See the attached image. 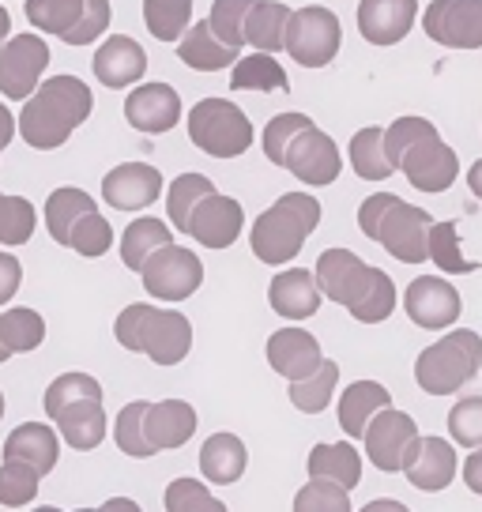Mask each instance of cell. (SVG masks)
Wrapping results in <instances>:
<instances>
[{"instance_id": "836d02e7", "label": "cell", "mask_w": 482, "mask_h": 512, "mask_svg": "<svg viewBox=\"0 0 482 512\" xmlns=\"http://www.w3.org/2000/svg\"><path fill=\"white\" fill-rule=\"evenodd\" d=\"M174 241V234H170V226L162 223V219H155V215H140L136 223L125 226V234H121V260H125V268L129 272H140L144 268V260L155 249H162V245H170Z\"/></svg>"}, {"instance_id": "277c9868", "label": "cell", "mask_w": 482, "mask_h": 512, "mask_svg": "<svg viewBox=\"0 0 482 512\" xmlns=\"http://www.w3.org/2000/svg\"><path fill=\"white\" fill-rule=\"evenodd\" d=\"M482 369V336L471 328H456L418 354L415 381L426 396L464 392Z\"/></svg>"}, {"instance_id": "f546056e", "label": "cell", "mask_w": 482, "mask_h": 512, "mask_svg": "<svg viewBox=\"0 0 482 512\" xmlns=\"http://www.w3.org/2000/svg\"><path fill=\"white\" fill-rule=\"evenodd\" d=\"M306 471L309 479H332L343 490H354L362 482V452L351 445V437H343L336 445H313Z\"/></svg>"}, {"instance_id": "30bf717a", "label": "cell", "mask_w": 482, "mask_h": 512, "mask_svg": "<svg viewBox=\"0 0 482 512\" xmlns=\"http://www.w3.org/2000/svg\"><path fill=\"white\" fill-rule=\"evenodd\" d=\"M430 223L434 215L426 208H415V204H403L396 200L392 208L385 211V219L377 226V238L385 245V253L400 264H426L430 260V249H426V234H430Z\"/></svg>"}, {"instance_id": "6f0895ef", "label": "cell", "mask_w": 482, "mask_h": 512, "mask_svg": "<svg viewBox=\"0 0 482 512\" xmlns=\"http://www.w3.org/2000/svg\"><path fill=\"white\" fill-rule=\"evenodd\" d=\"M19 287H23V264L8 249H0V305L12 302Z\"/></svg>"}, {"instance_id": "44dd1931", "label": "cell", "mask_w": 482, "mask_h": 512, "mask_svg": "<svg viewBox=\"0 0 482 512\" xmlns=\"http://www.w3.org/2000/svg\"><path fill=\"white\" fill-rule=\"evenodd\" d=\"M418 19V0H358V31L370 46H396Z\"/></svg>"}, {"instance_id": "ba28073f", "label": "cell", "mask_w": 482, "mask_h": 512, "mask_svg": "<svg viewBox=\"0 0 482 512\" xmlns=\"http://www.w3.org/2000/svg\"><path fill=\"white\" fill-rule=\"evenodd\" d=\"M49 64V46L42 34H8L0 42V95L23 102L34 95Z\"/></svg>"}, {"instance_id": "db71d44e", "label": "cell", "mask_w": 482, "mask_h": 512, "mask_svg": "<svg viewBox=\"0 0 482 512\" xmlns=\"http://www.w3.org/2000/svg\"><path fill=\"white\" fill-rule=\"evenodd\" d=\"M162 505L170 512H193V509H223V501L211 494L204 482L196 479H174L162 494Z\"/></svg>"}, {"instance_id": "91938a15", "label": "cell", "mask_w": 482, "mask_h": 512, "mask_svg": "<svg viewBox=\"0 0 482 512\" xmlns=\"http://www.w3.org/2000/svg\"><path fill=\"white\" fill-rule=\"evenodd\" d=\"M16 140V117H12V110L0 102V155H4V147Z\"/></svg>"}, {"instance_id": "9f6ffc18", "label": "cell", "mask_w": 482, "mask_h": 512, "mask_svg": "<svg viewBox=\"0 0 482 512\" xmlns=\"http://www.w3.org/2000/svg\"><path fill=\"white\" fill-rule=\"evenodd\" d=\"M400 196L396 192H373V196H366L362 200V208H358V230L366 234V238H377V226H381V219H385V211L396 204Z\"/></svg>"}, {"instance_id": "7c38bea8", "label": "cell", "mask_w": 482, "mask_h": 512, "mask_svg": "<svg viewBox=\"0 0 482 512\" xmlns=\"http://www.w3.org/2000/svg\"><path fill=\"white\" fill-rule=\"evenodd\" d=\"M422 31L445 49H482V0H434Z\"/></svg>"}, {"instance_id": "e0dca14e", "label": "cell", "mask_w": 482, "mask_h": 512, "mask_svg": "<svg viewBox=\"0 0 482 512\" xmlns=\"http://www.w3.org/2000/svg\"><path fill=\"white\" fill-rule=\"evenodd\" d=\"M370 275L373 268L358 253H351V249H324L317 256V268H313V279H317L321 294L328 302L343 305V309L358 302V294L366 290Z\"/></svg>"}, {"instance_id": "4fadbf2b", "label": "cell", "mask_w": 482, "mask_h": 512, "mask_svg": "<svg viewBox=\"0 0 482 512\" xmlns=\"http://www.w3.org/2000/svg\"><path fill=\"white\" fill-rule=\"evenodd\" d=\"M403 177L415 185L418 192H445L452 189V181L460 177V159H456V151H452L441 136H422L415 144L407 147L400 155V166Z\"/></svg>"}, {"instance_id": "cb8c5ba5", "label": "cell", "mask_w": 482, "mask_h": 512, "mask_svg": "<svg viewBox=\"0 0 482 512\" xmlns=\"http://www.w3.org/2000/svg\"><path fill=\"white\" fill-rule=\"evenodd\" d=\"M57 433L68 448L76 452H91L106 441V407H102V396H83V400H72L68 407H61L57 415Z\"/></svg>"}, {"instance_id": "2e32d148", "label": "cell", "mask_w": 482, "mask_h": 512, "mask_svg": "<svg viewBox=\"0 0 482 512\" xmlns=\"http://www.w3.org/2000/svg\"><path fill=\"white\" fill-rule=\"evenodd\" d=\"M241 226H245V211H241L238 200L211 189L208 196L189 211L185 234L193 241H200L204 249H230V245L238 241Z\"/></svg>"}, {"instance_id": "11a10c76", "label": "cell", "mask_w": 482, "mask_h": 512, "mask_svg": "<svg viewBox=\"0 0 482 512\" xmlns=\"http://www.w3.org/2000/svg\"><path fill=\"white\" fill-rule=\"evenodd\" d=\"M434 132H437L434 121H426V117H396V121L385 128V151H388V159H392V166H400V155L415 144V140L434 136Z\"/></svg>"}, {"instance_id": "d6986e66", "label": "cell", "mask_w": 482, "mask_h": 512, "mask_svg": "<svg viewBox=\"0 0 482 512\" xmlns=\"http://www.w3.org/2000/svg\"><path fill=\"white\" fill-rule=\"evenodd\" d=\"M125 121L144 136H162L181 121V95L170 83H136L125 98Z\"/></svg>"}, {"instance_id": "e575fe53", "label": "cell", "mask_w": 482, "mask_h": 512, "mask_svg": "<svg viewBox=\"0 0 482 512\" xmlns=\"http://www.w3.org/2000/svg\"><path fill=\"white\" fill-rule=\"evenodd\" d=\"M0 339L12 354H31L46 343V320L31 305H12L0 313Z\"/></svg>"}, {"instance_id": "ffe728a7", "label": "cell", "mask_w": 482, "mask_h": 512, "mask_svg": "<svg viewBox=\"0 0 482 512\" xmlns=\"http://www.w3.org/2000/svg\"><path fill=\"white\" fill-rule=\"evenodd\" d=\"M95 80L110 91H121V87H136L147 72V53L144 46L129 38V34H110L102 46L95 49Z\"/></svg>"}, {"instance_id": "d590c367", "label": "cell", "mask_w": 482, "mask_h": 512, "mask_svg": "<svg viewBox=\"0 0 482 512\" xmlns=\"http://www.w3.org/2000/svg\"><path fill=\"white\" fill-rule=\"evenodd\" d=\"M336 384H339V366L321 358V366L313 369L309 377L290 381V403H294V411H302V415H321V411H328V403L336 396Z\"/></svg>"}, {"instance_id": "f5cc1de1", "label": "cell", "mask_w": 482, "mask_h": 512, "mask_svg": "<svg viewBox=\"0 0 482 512\" xmlns=\"http://www.w3.org/2000/svg\"><path fill=\"white\" fill-rule=\"evenodd\" d=\"M110 0H83V16L76 19V27H68L61 34V42L68 46H91L102 34L110 31Z\"/></svg>"}, {"instance_id": "681fc988", "label": "cell", "mask_w": 482, "mask_h": 512, "mask_svg": "<svg viewBox=\"0 0 482 512\" xmlns=\"http://www.w3.org/2000/svg\"><path fill=\"white\" fill-rule=\"evenodd\" d=\"M449 437L460 448H482V396H464L452 403Z\"/></svg>"}, {"instance_id": "ac0fdd59", "label": "cell", "mask_w": 482, "mask_h": 512, "mask_svg": "<svg viewBox=\"0 0 482 512\" xmlns=\"http://www.w3.org/2000/svg\"><path fill=\"white\" fill-rule=\"evenodd\" d=\"M102 196L113 211H144L162 196V174L151 162H121L102 177Z\"/></svg>"}, {"instance_id": "484cf974", "label": "cell", "mask_w": 482, "mask_h": 512, "mask_svg": "<svg viewBox=\"0 0 482 512\" xmlns=\"http://www.w3.org/2000/svg\"><path fill=\"white\" fill-rule=\"evenodd\" d=\"M177 57L196 68V72H223L226 64L234 68V61L241 57V49L226 46L219 34L211 31L208 19H196L185 27V34L177 38Z\"/></svg>"}, {"instance_id": "7dc6e473", "label": "cell", "mask_w": 482, "mask_h": 512, "mask_svg": "<svg viewBox=\"0 0 482 512\" xmlns=\"http://www.w3.org/2000/svg\"><path fill=\"white\" fill-rule=\"evenodd\" d=\"M294 512H351V490L332 479H309L294 494Z\"/></svg>"}, {"instance_id": "f6af8a7d", "label": "cell", "mask_w": 482, "mask_h": 512, "mask_svg": "<svg viewBox=\"0 0 482 512\" xmlns=\"http://www.w3.org/2000/svg\"><path fill=\"white\" fill-rule=\"evenodd\" d=\"M38 482L42 471L23 460H4L0 464V505L4 509H23L38 497Z\"/></svg>"}, {"instance_id": "6125c7cd", "label": "cell", "mask_w": 482, "mask_h": 512, "mask_svg": "<svg viewBox=\"0 0 482 512\" xmlns=\"http://www.w3.org/2000/svg\"><path fill=\"white\" fill-rule=\"evenodd\" d=\"M381 509L403 512V505H400V501H370V505H366V512H381Z\"/></svg>"}, {"instance_id": "83f0119b", "label": "cell", "mask_w": 482, "mask_h": 512, "mask_svg": "<svg viewBox=\"0 0 482 512\" xmlns=\"http://www.w3.org/2000/svg\"><path fill=\"white\" fill-rule=\"evenodd\" d=\"M381 407H392V392L381 381H354L339 392V430L351 441H362L366 422Z\"/></svg>"}, {"instance_id": "6da1fadb", "label": "cell", "mask_w": 482, "mask_h": 512, "mask_svg": "<svg viewBox=\"0 0 482 512\" xmlns=\"http://www.w3.org/2000/svg\"><path fill=\"white\" fill-rule=\"evenodd\" d=\"M95 95L76 76H49L34 87V95L23 98V113L16 117V128L23 144L34 151H57L72 140V132L91 117Z\"/></svg>"}, {"instance_id": "003e7915", "label": "cell", "mask_w": 482, "mask_h": 512, "mask_svg": "<svg viewBox=\"0 0 482 512\" xmlns=\"http://www.w3.org/2000/svg\"><path fill=\"white\" fill-rule=\"evenodd\" d=\"M0 418H4V392H0Z\"/></svg>"}, {"instance_id": "03108f58", "label": "cell", "mask_w": 482, "mask_h": 512, "mask_svg": "<svg viewBox=\"0 0 482 512\" xmlns=\"http://www.w3.org/2000/svg\"><path fill=\"white\" fill-rule=\"evenodd\" d=\"M8 358H12V351H8V347H4V339H0V366H4Z\"/></svg>"}, {"instance_id": "74e56055", "label": "cell", "mask_w": 482, "mask_h": 512, "mask_svg": "<svg viewBox=\"0 0 482 512\" xmlns=\"http://www.w3.org/2000/svg\"><path fill=\"white\" fill-rule=\"evenodd\" d=\"M91 208H98L91 192L68 189V185H65V189H53V192H49V200H46V230H49V238L57 241V245H65L72 223L80 219L83 211H91Z\"/></svg>"}, {"instance_id": "9c48e42d", "label": "cell", "mask_w": 482, "mask_h": 512, "mask_svg": "<svg viewBox=\"0 0 482 512\" xmlns=\"http://www.w3.org/2000/svg\"><path fill=\"white\" fill-rule=\"evenodd\" d=\"M283 170L298 177L309 189H324L332 185L343 170V155H339L336 140L321 132L317 125H306L287 147V159H283Z\"/></svg>"}, {"instance_id": "f907efd6", "label": "cell", "mask_w": 482, "mask_h": 512, "mask_svg": "<svg viewBox=\"0 0 482 512\" xmlns=\"http://www.w3.org/2000/svg\"><path fill=\"white\" fill-rule=\"evenodd\" d=\"M306 125H313L306 113H275L272 121H268V128H264V136H260V144H264V155H268V162L283 166L290 140H294V136H298V132H302Z\"/></svg>"}, {"instance_id": "3957f363", "label": "cell", "mask_w": 482, "mask_h": 512, "mask_svg": "<svg viewBox=\"0 0 482 512\" xmlns=\"http://www.w3.org/2000/svg\"><path fill=\"white\" fill-rule=\"evenodd\" d=\"M321 204L309 192H287L272 208L260 211L253 230H249V249L260 264L268 268H287L294 256L302 253L306 238L321 226Z\"/></svg>"}, {"instance_id": "7bdbcfd3", "label": "cell", "mask_w": 482, "mask_h": 512, "mask_svg": "<svg viewBox=\"0 0 482 512\" xmlns=\"http://www.w3.org/2000/svg\"><path fill=\"white\" fill-rule=\"evenodd\" d=\"M144 23L159 42H177L193 23V0H144Z\"/></svg>"}, {"instance_id": "60d3db41", "label": "cell", "mask_w": 482, "mask_h": 512, "mask_svg": "<svg viewBox=\"0 0 482 512\" xmlns=\"http://www.w3.org/2000/svg\"><path fill=\"white\" fill-rule=\"evenodd\" d=\"M38 230V211L27 196H4L0 192V245L4 249H19L27 245Z\"/></svg>"}, {"instance_id": "9a60e30c", "label": "cell", "mask_w": 482, "mask_h": 512, "mask_svg": "<svg viewBox=\"0 0 482 512\" xmlns=\"http://www.w3.org/2000/svg\"><path fill=\"white\" fill-rule=\"evenodd\" d=\"M460 471V460H456V441H445V437H422L418 433L407 456H403V471L407 482L422 490V494H441Z\"/></svg>"}, {"instance_id": "8d00e7d4", "label": "cell", "mask_w": 482, "mask_h": 512, "mask_svg": "<svg viewBox=\"0 0 482 512\" xmlns=\"http://www.w3.org/2000/svg\"><path fill=\"white\" fill-rule=\"evenodd\" d=\"M426 249H430V264L437 272H449V275H467V272H479L475 260H467L464 249H460V226L445 219V223H430V234H426Z\"/></svg>"}, {"instance_id": "94428289", "label": "cell", "mask_w": 482, "mask_h": 512, "mask_svg": "<svg viewBox=\"0 0 482 512\" xmlns=\"http://www.w3.org/2000/svg\"><path fill=\"white\" fill-rule=\"evenodd\" d=\"M467 189H471L482 200V159L471 162V170H467Z\"/></svg>"}, {"instance_id": "f1b7e54d", "label": "cell", "mask_w": 482, "mask_h": 512, "mask_svg": "<svg viewBox=\"0 0 482 512\" xmlns=\"http://www.w3.org/2000/svg\"><path fill=\"white\" fill-rule=\"evenodd\" d=\"M249 467V452L238 433H211L200 445V475L215 486H230L238 482Z\"/></svg>"}, {"instance_id": "680465c9", "label": "cell", "mask_w": 482, "mask_h": 512, "mask_svg": "<svg viewBox=\"0 0 482 512\" xmlns=\"http://www.w3.org/2000/svg\"><path fill=\"white\" fill-rule=\"evenodd\" d=\"M460 471H464L467 490L482 497V448H475V452H467V460H464V467H460Z\"/></svg>"}, {"instance_id": "52a82bcc", "label": "cell", "mask_w": 482, "mask_h": 512, "mask_svg": "<svg viewBox=\"0 0 482 512\" xmlns=\"http://www.w3.org/2000/svg\"><path fill=\"white\" fill-rule=\"evenodd\" d=\"M140 279H144V290L155 302H185L204 283V264L189 245L170 241V245H162L147 256Z\"/></svg>"}, {"instance_id": "5b68a950", "label": "cell", "mask_w": 482, "mask_h": 512, "mask_svg": "<svg viewBox=\"0 0 482 512\" xmlns=\"http://www.w3.org/2000/svg\"><path fill=\"white\" fill-rule=\"evenodd\" d=\"M189 140L211 159H238L253 147L257 132L230 98H200L189 110Z\"/></svg>"}, {"instance_id": "d6a6232c", "label": "cell", "mask_w": 482, "mask_h": 512, "mask_svg": "<svg viewBox=\"0 0 482 512\" xmlns=\"http://www.w3.org/2000/svg\"><path fill=\"white\" fill-rule=\"evenodd\" d=\"M347 159H351V170L362 181H388V177L396 174V166L388 159L385 151V128H358L351 136V144H347Z\"/></svg>"}, {"instance_id": "7402d4cb", "label": "cell", "mask_w": 482, "mask_h": 512, "mask_svg": "<svg viewBox=\"0 0 482 512\" xmlns=\"http://www.w3.org/2000/svg\"><path fill=\"white\" fill-rule=\"evenodd\" d=\"M264 354H268V362H272L275 373L287 377V381H302V377H309L324 358L317 336L306 332V328H283V332H272Z\"/></svg>"}, {"instance_id": "be15d7a7", "label": "cell", "mask_w": 482, "mask_h": 512, "mask_svg": "<svg viewBox=\"0 0 482 512\" xmlns=\"http://www.w3.org/2000/svg\"><path fill=\"white\" fill-rule=\"evenodd\" d=\"M8 34H12V16H8V8L0 4V42H4Z\"/></svg>"}, {"instance_id": "8992f818", "label": "cell", "mask_w": 482, "mask_h": 512, "mask_svg": "<svg viewBox=\"0 0 482 512\" xmlns=\"http://www.w3.org/2000/svg\"><path fill=\"white\" fill-rule=\"evenodd\" d=\"M339 16L324 4H306L298 12H290L287 19V42L283 49L290 53V61H298L302 68H328L339 53Z\"/></svg>"}, {"instance_id": "e7e4bbea", "label": "cell", "mask_w": 482, "mask_h": 512, "mask_svg": "<svg viewBox=\"0 0 482 512\" xmlns=\"http://www.w3.org/2000/svg\"><path fill=\"white\" fill-rule=\"evenodd\" d=\"M106 509H140V505L129 501V497H110V501H106Z\"/></svg>"}, {"instance_id": "7a4b0ae2", "label": "cell", "mask_w": 482, "mask_h": 512, "mask_svg": "<svg viewBox=\"0 0 482 512\" xmlns=\"http://www.w3.org/2000/svg\"><path fill=\"white\" fill-rule=\"evenodd\" d=\"M113 336L125 351L147 354L155 366H177L193 351V320L181 309H159L151 302H136L117 313Z\"/></svg>"}, {"instance_id": "1f68e13d", "label": "cell", "mask_w": 482, "mask_h": 512, "mask_svg": "<svg viewBox=\"0 0 482 512\" xmlns=\"http://www.w3.org/2000/svg\"><path fill=\"white\" fill-rule=\"evenodd\" d=\"M230 91H264V95L290 91L287 68L275 61V53L253 49L249 57H238V61H234V72H230Z\"/></svg>"}, {"instance_id": "b9f144b4", "label": "cell", "mask_w": 482, "mask_h": 512, "mask_svg": "<svg viewBox=\"0 0 482 512\" xmlns=\"http://www.w3.org/2000/svg\"><path fill=\"white\" fill-rule=\"evenodd\" d=\"M110 245H113V226L98 208L83 211L80 219L72 223V230H68V241H65V249H76V253L87 256V260L106 256V253H110Z\"/></svg>"}, {"instance_id": "bcb514c9", "label": "cell", "mask_w": 482, "mask_h": 512, "mask_svg": "<svg viewBox=\"0 0 482 512\" xmlns=\"http://www.w3.org/2000/svg\"><path fill=\"white\" fill-rule=\"evenodd\" d=\"M23 12H27V23H31L34 31H46L61 38L83 16V0H27Z\"/></svg>"}, {"instance_id": "d4e9b609", "label": "cell", "mask_w": 482, "mask_h": 512, "mask_svg": "<svg viewBox=\"0 0 482 512\" xmlns=\"http://www.w3.org/2000/svg\"><path fill=\"white\" fill-rule=\"evenodd\" d=\"M196 426V407L189 400H159L147 407V441L155 452H174V448L193 441Z\"/></svg>"}, {"instance_id": "ab89813d", "label": "cell", "mask_w": 482, "mask_h": 512, "mask_svg": "<svg viewBox=\"0 0 482 512\" xmlns=\"http://www.w3.org/2000/svg\"><path fill=\"white\" fill-rule=\"evenodd\" d=\"M147 407H151V400H132L121 407V415L113 418V441L132 460L155 456V445L147 441Z\"/></svg>"}, {"instance_id": "816d5d0a", "label": "cell", "mask_w": 482, "mask_h": 512, "mask_svg": "<svg viewBox=\"0 0 482 512\" xmlns=\"http://www.w3.org/2000/svg\"><path fill=\"white\" fill-rule=\"evenodd\" d=\"M253 0H215L211 4V31L223 38L226 46L241 49L245 46V12H249Z\"/></svg>"}, {"instance_id": "f35d334b", "label": "cell", "mask_w": 482, "mask_h": 512, "mask_svg": "<svg viewBox=\"0 0 482 512\" xmlns=\"http://www.w3.org/2000/svg\"><path fill=\"white\" fill-rule=\"evenodd\" d=\"M396 305H400V298H396V283L388 279V272L373 268L366 290L358 294V302L347 305V313H351L358 324H385V320L396 313Z\"/></svg>"}, {"instance_id": "4316f807", "label": "cell", "mask_w": 482, "mask_h": 512, "mask_svg": "<svg viewBox=\"0 0 482 512\" xmlns=\"http://www.w3.org/2000/svg\"><path fill=\"white\" fill-rule=\"evenodd\" d=\"M57 456H61V433L49 422H23L4 441V460H23V464L38 467L42 475L57 467Z\"/></svg>"}, {"instance_id": "8fae6325", "label": "cell", "mask_w": 482, "mask_h": 512, "mask_svg": "<svg viewBox=\"0 0 482 512\" xmlns=\"http://www.w3.org/2000/svg\"><path fill=\"white\" fill-rule=\"evenodd\" d=\"M418 437V422L407 411H396V407H381L377 415L366 422V433H362V445H366V456L377 471L385 475H400L403 471V456L411 441Z\"/></svg>"}, {"instance_id": "603a6c76", "label": "cell", "mask_w": 482, "mask_h": 512, "mask_svg": "<svg viewBox=\"0 0 482 512\" xmlns=\"http://www.w3.org/2000/svg\"><path fill=\"white\" fill-rule=\"evenodd\" d=\"M268 302L283 320H309L321 309L324 294L313 279V268H290V272H279L272 279Z\"/></svg>"}, {"instance_id": "4dcf8cb0", "label": "cell", "mask_w": 482, "mask_h": 512, "mask_svg": "<svg viewBox=\"0 0 482 512\" xmlns=\"http://www.w3.org/2000/svg\"><path fill=\"white\" fill-rule=\"evenodd\" d=\"M287 19L290 8L283 0H253L245 12V46L279 53L287 42Z\"/></svg>"}, {"instance_id": "c3c4849f", "label": "cell", "mask_w": 482, "mask_h": 512, "mask_svg": "<svg viewBox=\"0 0 482 512\" xmlns=\"http://www.w3.org/2000/svg\"><path fill=\"white\" fill-rule=\"evenodd\" d=\"M83 396H102V384L91 377V373H61L53 377L42 396V407H46V418H53L61 407H68L72 400H83Z\"/></svg>"}, {"instance_id": "5bb4252c", "label": "cell", "mask_w": 482, "mask_h": 512, "mask_svg": "<svg viewBox=\"0 0 482 512\" xmlns=\"http://www.w3.org/2000/svg\"><path fill=\"white\" fill-rule=\"evenodd\" d=\"M403 309L426 332H445L460 320V290L441 275H415L403 294Z\"/></svg>"}, {"instance_id": "ee69618b", "label": "cell", "mask_w": 482, "mask_h": 512, "mask_svg": "<svg viewBox=\"0 0 482 512\" xmlns=\"http://www.w3.org/2000/svg\"><path fill=\"white\" fill-rule=\"evenodd\" d=\"M215 189V181L204 174H181L170 181V189H166V211H170V223L174 230L185 234V223H189V211Z\"/></svg>"}]
</instances>
